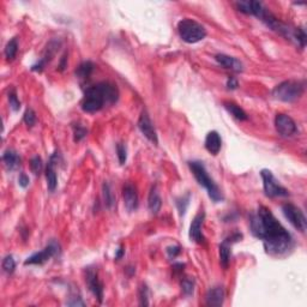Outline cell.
Here are the masks:
<instances>
[{
    "mask_svg": "<svg viewBox=\"0 0 307 307\" xmlns=\"http://www.w3.org/2000/svg\"><path fill=\"white\" fill-rule=\"evenodd\" d=\"M251 230L256 238L262 240L266 253L270 256H285L293 248L291 235L268 208L260 207L253 215L251 219Z\"/></svg>",
    "mask_w": 307,
    "mask_h": 307,
    "instance_id": "1",
    "label": "cell"
},
{
    "mask_svg": "<svg viewBox=\"0 0 307 307\" xmlns=\"http://www.w3.org/2000/svg\"><path fill=\"white\" fill-rule=\"evenodd\" d=\"M118 97L119 91L115 85L108 82L98 83L87 89L82 100V110L87 113H95L105 106L115 103Z\"/></svg>",
    "mask_w": 307,
    "mask_h": 307,
    "instance_id": "2",
    "label": "cell"
},
{
    "mask_svg": "<svg viewBox=\"0 0 307 307\" xmlns=\"http://www.w3.org/2000/svg\"><path fill=\"white\" fill-rule=\"evenodd\" d=\"M189 167H190V169H191L192 174H194V178H196L198 184L207 190L208 194H209V197L211 198L212 202H215V203L222 202L223 200L222 192H221L220 187L217 186L216 182H215L214 180L210 178L209 174H208L204 164L199 161H190Z\"/></svg>",
    "mask_w": 307,
    "mask_h": 307,
    "instance_id": "3",
    "label": "cell"
},
{
    "mask_svg": "<svg viewBox=\"0 0 307 307\" xmlns=\"http://www.w3.org/2000/svg\"><path fill=\"white\" fill-rule=\"evenodd\" d=\"M178 32L186 44H197L207 36V30L194 19L185 18L178 23Z\"/></svg>",
    "mask_w": 307,
    "mask_h": 307,
    "instance_id": "4",
    "label": "cell"
},
{
    "mask_svg": "<svg viewBox=\"0 0 307 307\" xmlns=\"http://www.w3.org/2000/svg\"><path fill=\"white\" fill-rule=\"evenodd\" d=\"M305 90L304 82L299 81H286L278 84L273 90V96L276 100L283 101V102H293L298 100L303 95Z\"/></svg>",
    "mask_w": 307,
    "mask_h": 307,
    "instance_id": "5",
    "label": "cell"
},
{
    "mask_svg": "<svg viewBox=\"0 0 307 307\" xmlns=\"http://www.w3.org/2000/svg\"><path fill=\"white\" fill-rule=\"evenodd\" d=\"M260 177L263 179V186L264 192L268 197L275 198V197H287L288 196V191L278 182V180L274 177L273 172L269 169H263L260 172Z\"/></svg>",
    "mask_w": 307,
    "mask_h": 307,
    "instance_id": "6",
    "label": "cell"
},
{
    "mask_svg": "<svg viewBox=\"0 0 307 307\" xmlns=\"http://www.w3.org/2000/svg\"><path fill=\"white\" fill-rule=\"evenodd\" d=\"M283 215L287 220L289 221L291 226H293L295 229H298L299 232L305 233L307 229V220L304 215V212L301 211L300 208L295 207L294 204L291 203H287L282 207Z\"/></svg>",
    "mask_w": 307,
    "mask_h": 307,
    "instance_id": "7",
    "label": "cell"
},
{
    "mask_svg": "<svg viewBox=\"0 0 307 307\" xmlns=\"http://www.w3.org/2000/svg\"><path fill=\"white\" fill-rule=\"evenodd\" d=\"M59 252V245L55 242H50L47 246L40 252L34 253L25 260V265H42V264L49 260Z\"/></svg>",
    "mask_w": 307,
    "mask_h": 307,
    "instance_id": "8",
    "label": "cell"
},
{
    "mask_svg": "<svg viewBox=\"0 0 307 307\" xmlns=\"http://www.w3.org/2000/svg\"><path fill=\"white\" fill-rule=\"evenodd\" d=\"M275 128L278 133L282 137H293L298 132V126H296L295 121L287 114H277L275 118Z\"/></svg>",
    "mask_w": 307,
    "mask_h": 307,
    "instance_id": "9",
    "label": "cell"
},
{
    "mask_svg": "<svg viewBox=\"0 0 307 307\" xmlns=\"http://www.w3.org/2000/svg\"><path fill=\"white\" fill-rule=\"evenodd\" d=\"M138 129L141 130L142 133L144 134V137H146L151 143H154L155 145L159 144V138H157V133L153 125V121L149 118L148 113H146L145 111L142 112L141 116H139Z\"/></svg>",
    "mask_w": 307,
    "mask_h": 307,
    "instance_id": "10",
    "label": "cell"
},
{
    "mask_svg": "<svg viewBox=\"0 0 307 307\" xmlns=\"http://www.w3.org/2000/svg\"><path fill=\"white\" fill-rule=\"evenodd\" d=\"M242 238V234H239V233H234L233 235H230L229 238H227V239H225V242H223L220 245V262H221V265L223 266V268H228V265H229V262H230V256H232V243L234 242H238L240 239Z\"/></svg>",
    "mask_w": 307,
    "mask_h": 307,
    "instance_id": "11",
    "label": "cell"
},
{
    "mask_svg": "<svg viewBox=\"0 0 307 307\" xmlns=\"http://www.w3.org/2000/svg\"><path fill=\"white\" fill-rule=\"evenodd\" d=\"M87 283L89 289H90L91 293L96 296V299L98 300V303H102L103 300V285L102 282L98 278L97 273L93 269H88L87 270Z\"/></svg>",
    "mask_w": 307,
    "mask_h": 307,
    "instance_id": "12",
    "label": "cell"
},
{
    "mask_svg": "<svg viewBox=\"0 0 307 307\" xmlns=\"http://www.w3.org/2000/svg\"><path fill=\"white\" fill-rule=\"evenodd\" d=\"M58 160H59V154L54 153L50 156L47 169H46V180H47V187L49 192H54L58 186V177L55 172V164L58 163Z\"/></svg>",
    "mask_w": 307,
    "mask_h": 307,
    "instance_id": "13",
    "label": "cell"
},
{
    "mask_svg": "<svg viewBox=\"0 0 307 307\" xmlns=\"http://www.w3.org/2000/svg\"><path fill=\"white\" fill-rule=\"evenodd\" d=\"M204 212H199V214L196 215L194 221H192L189 233L191 242H194L197 243L204 242V235H203V223H204Z\"/></svg>",
    "mask_w": 307,
    "mask_h": 307,
    "instance_id": "14",
    "label": "cell"
},
{
    "mask_svg": "<svg viewBox=\"0 0 307 307\" xmlns=\"http://www.w3.org/2000/svg\"><path fill=\"white\" fill-rule=\"evenodd\" d=\"M123 197L124 204H125L128 211H136L137 208H138V194H137L136 187L131 184H126L123 190Z\"/></svg>",
    "mask_w": 307,
    "mask_h": 307,
    "instance_id": "15",
    "label": "cell"
},
{
    "mask_svg": "<svg viewBox=\"0 0 307 307\" xmlns=\"http://www.w3.org/2000/svg\"><path fill=\"white\" fill-rule=\"evenodd\" d=\"M221 146H222V139L217 131H210L207 134L205 138V149L209 151L210 154L217 155L220 153Z\"/></svg>",
    "mask_w": 307,
    "mask_h": 307,
    "instance_id": "16",
    "label": "cell"
},
{
    "mask_svg": "<svg viewBox=\"0 0 307 307\" xmlns=\"http://www.w3.org/2000/svg\"><path fill=\"white\" fill-rule=\"evenodd\" d=\"M225 301V289L223 287H214L207 294V305L211 307H220Z\"/></svg>",
    "mask_w": 307,
    "mask_h": 307,
    "instance_id": "17",
    "label": "cell"
},
{
    "mask_svg": "<svg viewBox=\"0 0 307 307\" xmlns=\"http://www.w3.org/2000/svg\"><path fill=\"white\" fill-rule=\"evenodd\" d=\"M215 59H216V62L221 66H223L225 68H228V70H232L234 72H242V64L237 58L229 57V55L226 54H217L215 57Z\"/></svg>",
    "mask_w": 307,
    "mask_h": 307,
    "instance_id": "18",
    "label": "cell"
},
{
    "mask_svg": "<svg viewBox=\"0 0 307 307\" xmlns=\"http://www.w3.org/2000/svg\"><path fill=\"white\" fill-rule=\"evenodd\" d=\"M162 207V199L161 196H160V192L157 186H153L150 190V194H149L148 198V208L149 211L153 215H157L159 211L161 210Z\"/></svg>",
    "mask_w": 307,
    "mask_h": 307,
    "instance_id": "19",
    "label": "cell"
},
{
    "mask_svg": "<svg viewBox=\"0 0 307 307\" xmlns=\"http://www.w3.org/2000/svg\"><path fill=\"white\" fill-rule=\"evenodd\" d=\"M2 162H4L5 167H6L9 171H14V169H16L17 167L19 166L21 159H19V156L17 155L16 151L9 149V150H6L2 154Z\"/></svg>",
    "mask_w": 307,
    "mask_h": 307,
    "instance_id": "20",
    "label": "cell"
},
{
    "mask_svg": "<svg viewBox=\"0 0 307 307\" xmlns=\"http://www.w3.org/2000/svg\"><path fill=\"white\" fill-rule=\"evenodd\" d=\"M223 106H225V108L227 110L228 112H229L230 114H232L233 116H234L235 119H238V120L240 121H245L247 120L248 116L247 114H246V112L242 110L240 106L235 105L234 102H225L223 103Z\"/></svg>",
    "mask_w": 307,
    "mask_h": 307,
    "instance_id": "21",
    "label": "cell"
},
{
    "mask_svg": "<svg viewBox=\"0 0 307 307\" xmlns=\"http://www.w3.org/2000/svg\"><path fill=\"white\" fill-rule=\"evenodd\" d=\"M102 194H103V202H105L106 208L112 209L115 204V197H114L113 191H112V187L108 182H105L102 186Z\"/></svg>",
    "mask_w": 307,
    "mask_h": 307,
    "instance_id": "22",
    "label": "cell"
},
{
    "mask_svg": "<svg viewBox=\"0 0 307 307\" xmlns=\"http://www.w3.org/2000/svg\"><path fill=\"white\" fill-rule=\"evenodd\" d=\"M94 67H95V65L91 62L82 63V64L78 66L77 70H76V75H77V77L81 78V80H85V78H88L89 76L93 73Z\"/></svg>",
    "mask_w": 307,
    "mask_h": 307,
    "instance_id": "23",
    "label": "cell"
},
{
    "mask_svg": "<svg viewBox=\"0 0 307 307\" xmlns=\"http://www.w3.org/2000/svg\"><path fill=\"white\" fill-rule=\"evenodd\" d=\"M17 52H18V41H17L16 37H14L7 42L6 47H5V57L9 62H12L16 58Z\"/></svg>",
    "mask_w": 307,
    "mask_h": 307,
    "instance_id": "24",
    "label": "cell"
},
{
    "mask_svg": "<svg viewBox=\"0 0 307 307\" xmlns=\"http://www.w3.org/2000/svg\"><path fill=\"white\" fill-rule=\"evenodd\" d=\"M194 287H196V282L192 277H185L182 278L181 281V289L184 291L185 295L190 296L194 294Z\"/></svg>",
    "mask_w": 307,
    "mask_h": 307,
    "instance_id": "25",
    "label": "cell"
},
{
    "mask_svg": "<svg viewBox=\"0 0 307 307\" xmlns=\"http://www.w3.org/2000/svg\"><path fill=\"white\" fill-rule=\"evenodd\" d=\"M44 168V163H42V159L40 156L32 157V161H30V169H32V173L35 176H40Z\"/></svg>",
    "mask_w": 307,
    "mask_h": 307,
    "instance_id": "26",
    "label": "cell"
},
{
    "mask_svg": "<svg viewBox=\"0 0 307 307\" xmlns=\"http://www.w3.org/2000/svg\"><path fill=\"white\" fill-rule=\"evenodd\" d=\"M72 128H73V139H75V142H81L83 138H85V136H87V133H88L87 129L83 128V126L80 125V124H76V125H73Z\"/></svg>",
    "mask_w": 307,
    "mask_h": 307,
    "instance_id": "27",
    "label": "cell"
},
{
    "mask_svg": "<svg viewBox=\"0 0 307 307\" xmlns=\"http://www.w3.org/2000/svg\"><path fill=\"white\" fill-rule=\"evenodd\" d=\"M7 98H9L10 107H11L15 112L19 111V108H21V102H19L18 97H17V94H16V90H15V89H11V90L9 91Z\"/></svg>",
    "mask_w": 307,
    "mask_h": 307,
    "instance_id": "28",
    "label": "cell"
},
{
    "mask_svg": "<svg viewBox=\"0 0 307 307\" xmlns=\"http://www.w3.org/2000/svg\"><path fill=\"white\" fill-rule=\"evenodd\" d=\"M139 296V305L148 306L149 305V289L145 285H142L138 291Z\"/></svg>",
    "mask_w": 307,
    "mask_h": 307,
    "instance_id": "29",
    "label": "cell"
},
{
    "mask_svg": "<svg viewBox=\"0 0 307 307\" xmlns=\"http://www.w3.org/2000/svg\"><path fill=\"white\" fill-rule=\"evenodd\" d=\"M2 269H4L5 273L12 274L16 269V262H15L14 257L12 256H6L2 260Z\"/></svg>",
    "mask_w": 307,
    "mask_h": 307,
    "instance_id": "30",
    "label": "cell"
},
{
    "mask_svg": "<svg viewBox=\"0 0 307 307\" xmlns=\"http://www.w3.org/2000/svg\"><path fill=\"white\" fill-rule=\"evenodd\" d=\"M116 154H118L119 163L125 164L126 160H128V149L124 143H118L116 144Z\"/></svg>",
    "mask_w": 307,
    "mask_h": 307,
    "instance_id": "31",
    "label": "cell"
},
{
    "mask_svg": "<svg viewBox=\"0 0 307 307\" xmlns=\"http://www.w3.org/2000/svg\"><path fill=\"white\" fill-rule=\"evenodd\" d=\"M24 123L27 124L29 128H32V126L36 124V114H35V112L32 110V108H28L27 111H25L24 113Z\"/></svg>",
    "mask_w": 307,
    "mask_h": 307,
    "instance_id": "32",
    "label": "cell"
},
{
    "mask_svg": "<svg viewBox=\"0 0 307 307\" xmlns=\"http://www.w3.org/2000/svg\"><path fill=\"white\" fill-rule=\"evenodd\" d=\"M189 200H190V194H187L186 196H182L179 199H177V207L179 209L180 215H184L185 211H186V208L189 205Z\"/></svg>",
    "mask_w": 307,
    "mask_h": 307,
    "instance_id": "33",
    "label": "cell"
},
{
    "mask_svg": "<svg viewBox=\"0 0 307 307\" xmlns=\"http://www.w3.org/2000/svg\"><path fill=\"white\" fill-rule=\"evenodd\" d=\"M181 250H180L179 246H171V247L167 248V253H168L169 258H176L180 255Z\"/></svg>",
    "mask_w": 307,
    "mask_h": 307,
    "instance_id": "34",
    "label": "cell"
},
{
    "mask_svg": "<svg viewBox=\"0 0 307 307\" xmlns=\"http://www.w3.org/2000/svg\"><path fill=\"white\" fill-rule=\"evenodd\" d=\"M29 182H30L29 177H28L27 174H25V173H21V174H19V177H18V184H19V186L23 187V189H25V187H27L28 185H29Z\"/></svg>",
    "mask_w": 307,
    "mask_h": 307,
    "instance_id": "35",
    "label": "cell"
},
{
    "mask_svg": "<svg viewBox=\"0 0 307 307\" xmlns=\"http://www.w3.org/2000/svg\"><path fill=\"white\" fill-rule=\"evenodd\" d=\"M238 81L235 80L234 77H229L227 81V88L230 89V90H234V89L238 88Z\"/></svg>",
    "mask_w": 307,
    "mask_h": 307,
    "instance_id": "36",
    "label": "cell"
},
{
    "mask_svg": "<svg viewBox=\"0 0 307 307\" xmlns=\"http://www.w3.org/2000/svg\"><path fill=\"white\" fill-rule=\"evenodd\" d=\"M67 305H70V306H84L85 304L83 303L82 300H81V298H77V299H75L73 301H68Z\"/></svg>",
    "mask_w": 307,
    "mask_h": 307,
    "instance_id": "37",
    "label": "cell"
},
{
    "mask_svg": "<svg viewBox=\"0 0 307 307\" xmlns=\"http://www.w3.org/2000/svg\"><path fill=\"white\" fill-rule=\"evenodd\" d=\"M125 253V250H124V247L121 246L120 248H119L118 251H116V255H115V259H120L121 257H123V255Z\"/></svg>",
    "mask_w": 307,
    "mask_h": 307,
    "instance_id": "38",
    "label": "cell"
}]
</instances>
